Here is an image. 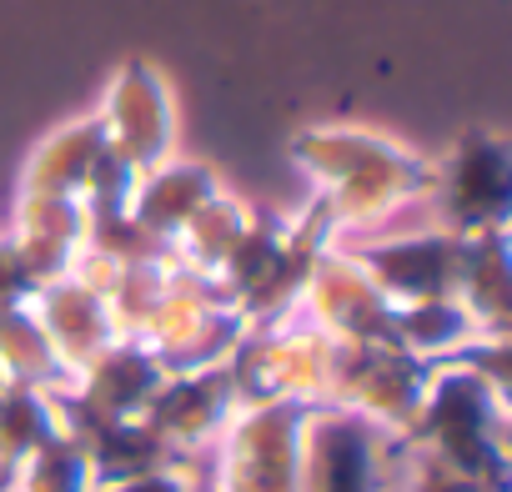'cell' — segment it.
Wrapping results in <instances>:
<instances>
[{"instance_id": "1", "label": "cell", "mask_w": 512, "mask_h": 492, "mask_svg": "<svg viewBox=\"0 0 512 492\" xmlns=\"http://www.w3.org/2000/svg\"><path fill=\"white\" fill-rule=\"evenodd\" d=\"M402 452H432L437 462L477 477L492 492H512L507 457V382H492L472 362H437L412 422L397 437Z\"/></svg>"}, {"instance_id": "2", "label": "cell", "mask_w": 512, "mask_h": 492, "mask_svg": "<svg viewBox=\"0 0 512 492\" xmlns=\"http://www.w3.org/2000/svg\"><path fill=\"white\" fill-rule=\"evenodd\" d=\"M292 161L322 181V201L347 226H372L407 201L432 196L437 161L377 136V131H302L292 141Z\"/></svg>"}, {"instance_id": "3", "label": "cell", "mask_w": 512, "mask_h": 492, "mask_svg": "<svg viewBox=\"0 0 512 492\" xmlns=\"http://www.w3.org/2000/svg\"><path fill=\"white\" fill-rule=\"evenodd\" d=\"M397 437L347 407L312 402L297 447V492H392Z\"/></svg>"}, {"instance_id": "4", "label": "cell", "mask_w": 512, "mask_h": 492, "mask_svg": "<svg viewBox=\"0 0 512 492\" xmlns=\"http://www.w3.org/2000/svg\"><path fill=\"white\" fill-rule=\"evenodd\" d=\"M432 367L437 362H422L392 342H332L322 402L347 407V412L387 427L392 437H402V427L412 422V412L427 392Z\"/></svg>"}, {"instance_id": "5", "label": "cell", "mask_w": 512, "mask_h": 492, "mask_svg": "<svg viewBox=\"0 0 512 492\" xmlns=\"http://www.w3.org/2000/svg\"><path fill=\"white\" fill-rule=\"evenodd\" d=\"M312 402L236 407L216 432V492H297V447Z\"/></svg>"}, {"instance_id": "6", "label": "cell", "mask_w": 512, "mask_h": 492, "mask_svg": "<svg viewBox=\"0 0 512 492\" xmlns=\"http://www.w3.org/2000/svg\"><path fill=\"white\" fill-rule=\"evenodd\" d=\"M442 231L452 236H477V231H502L512 211V151L497 131L472 126L457 136L447 161H437L432 181Z\"/></svg>"}, {"instance_id": "7", "label": "cell", "mask_w": 512, "mask_h": 492, "mask_svg": "<svg viewBox=\"0 0 512 492\" xmlns=\"http://www.w3.org/2000/svg\"><path fill=\"white\" fill-rule=\"evenodd\" d=\"M101 131H106V146L136 171H156L161 161H171V136H176V116H171V96L156 76V66L146 61H131L121 66V76L111 81L106 91V106H101Z\"/></svg>"}, {"instance_id": "8", "label": "cell", "mask_w": 512, "mask_h": 492, "mask_svg": "<svg viewBox=\"0 0 512 492\" xmlns=\"http://www.w3.org/2000/svg\"><path fill=\"white\" fill-rule=\"evenodd\" d=\"M372 287L392 302H432V297H457V267H462V236L452 231H417V236H392L347 252Z\"/></svg>"}, {"instance_id": "9", "label": "cell", "mask_w": 512, "mask_h": 492, "mask_svg": "<svg viewBox=\"0 0 512 492\" xmlns=\"http://www.w3.org/2000/svg\"><path fill=\"white\" fill-rule=\"evenodd\" d=\"M231 412H236L231 372H226V362H211V367H191V372H166L141 417L166 447L191 457L201 442H211L231 422Z\"/></svg>"}, {"instance_id": "10", "label": "cell", "mask_w": 512, "mask_h": 492, "mask_svg": "<svg viewBox=\"0 0 512 492\" xmlns=\"http://www.w3.org/2000/svg\"><path fill=\"white\" fill-rule=\"evenodd\" d=\"M31 312H36V322L46 327L56 357H61L66 372H71V382H76L81 367H91V362L116 342V322H111L106 297H101L91 282H81L76 272L46 282V287L36 292Z\"/></svg>"}, {"instance_id": "11", "label": "cell", "mask_w": 512, "mask_h": 492, "mask_svg": "<svg viewBox=\"0 0 512 492\" xmlns=\"http://www.w3.org/2000/svg\"><path fill=\"white\" fill-rule=\"evenodd\" d=\"M216 171L201 166V161H161L156 171L136 176V191H131V221L161 241L171 252V241L181 236V226L216 196Z\"/></svg>"}, {"instance_id": "12", "label": "cell", "mask_w": 512, "mask_h": 492, "mask_svg": "<svg viewBox=\"0 0 512 492\" xmlns=\"http://www.w3.org/2000/svg\"><path fill=\"white\" fill-rule=\"evenodd\" d=\"M457 302L472 312L482 337H507V226L462 236Z\"/></svg>"}, {"instance_id": "13", "label": "cell", "mask_w": 512, "mask_h": 492, "mask_svg": "<svg viewBox=\"0 0 512 492\" xmlns=\"http://www.w3.org/2000/svg\"><path fill=\"white\" fill-rule=\"evenodd\" d=\"M11 492H96L81 437L61 432L46 447H36L31 457H21L11 472Z\"/></svg>"}, {"instance_id": "14", "label": "cell", "mask_w": 512, "mask_h": 492, "mask_svg": "<svg viewBox=\"0 0 512 492\" xmlns=\"http://www.w3.org/2000/svg\"><path fill=\"white\" fill-rule=\"evenodd\" d=\"M36 292H41V277H36V272H31V262L21 257L16 236H0V317L31 307V302H36Z\"/></svg>"}, {"instance_id": "15", "label": "cell", "mask_w": 512, "mask_h": 492, "mask_svg": "<svg viewBox=\"0 0 512 492\" xmlns=\"http://www.w3.org/2000/svg\"><path fill=\"white\" fill-rule=\"evenodd\" d=\"M402 457H412V462H407V492H492V487H482L477 477H467V472L437 462L432 452H402Z\"/></svg>"}]
</instances>
